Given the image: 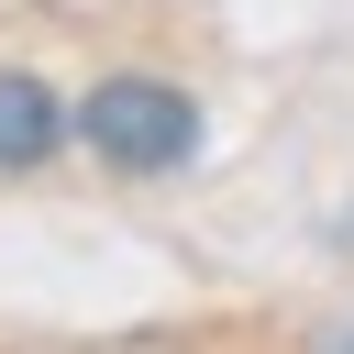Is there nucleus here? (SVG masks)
<instances>
[{
    "label": "nucleus",
    "mask_w": 354,
    "mask_h": 354,
    "mask_svg": "<svg viewBox=\"0 0 354 354\" xmlns=\"http://www.w3.org/2000/svg\"><path fill=\"white\" fill-rule=\"evenodd\" d=\"M332 243H343V254H354V199H343V221H332Z\"/></svg>",
    "instance_id": "3"
},
{
    "label": "nucleus",
    "mask_w": 354,
    "mask_h": 354,
    "mask_svg": "<svg viewBox=\"0 0 354 354\" xmlns=\"http://www.w3.org/2000/svg\"><path fill=\"white\" fill-rule=\"evenodd\" d=\"M321 354H354V321H343V332H321Z\"/></svg>",
    "instance_id": "4"
},
{
    "label": "nucleus",
    "mask_w": 354,
    "mask_h": 354,
    "mask_svg": "<svg viewBox=\"0 0 354 354\" xmlns=\"http://www.w3.org/2000/svg\"><path fill=\"white\" fill-rule=\"evenodd\" d=\"M66 133H77L100 166H122V177H177V166L199 155V100L166 88V77H100V88L66 111Z\"/></svg>",
    "instance_id": "1"
},
{
    "label": "nucleus",
    "mask_w": 354,
    "mask_h": 354,
    "mask_svg": "<svg viewBox=\"0 0 354 354\" xmlns=\"http://www.w3.org/2000/svg\"><path fill=\"white\" fill-rule=\"evenodd\" d=\"M55 144H66V100L22 66H0V166H44Z\"/></svg>",
    "instance_id": "2"
}]
</instances>
